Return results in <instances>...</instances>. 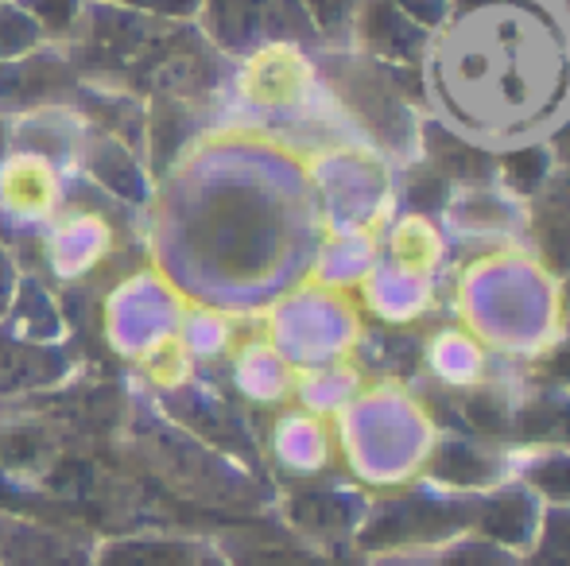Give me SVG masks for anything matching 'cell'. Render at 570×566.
Returning <instances> with one entry per match:
<instances>
[{
    "instance_id": "9",
    "label": "cell",
    "mask_w": 570,
    "mask_h": 566,
    "mask_svg": "<svg viewBox=\"0 0 570 566\" xmlns=\"http://www.w3.org/2000/svg\"><path fill=\"white\" fill-rule=\"evenodd\" d=\"M435 474L446 477V481H481V477L489 474L485 458H478V454L470 450V446H446L443 454L435 458Z\"/></svg>"
},
{
    "instance_id": "2",
    "label": "cell",
    "mask_w": 570,
    "mask_h": 566,
    "mask_svg": "<svg viewBox=\"0 0 570 566\" xmlns=\"http://www.w3.org/2000/svg\"><path fill=\"white\" fill-rule=\"evenodd\" d=\"M210 31L218 43H237L248 31H295L287 0H210Z\"/></svg>"
},
{
    "instance_id": "20",
    "label": "cell",
    "mask_w": 570,
    "mask_h": 566,
    "mask_svg": "<svg viewBox=\"0 0 570 566\" xmlns=\"http://www.w3.org/2000/svg\"><path fill=\"white\" fill-rule=\"evenodd\" d=\"M548 377L570 380V349H559V354L551 357V361H548Z\"/></svg>"
},
{
    "instance_id": "21",
    "label": "cell",
    "mask_w": 570,
    "mask_h": 566,
    "mask_svg": "<svg viewBox=\"0 0 570 566\" xmlns=\"http://www.w3.org/2000/svg\"><path fill=\"white\" fill-rule=\"evenodd\" d=\"M195 566H229L226 559H218V555H198Z\"/></svg>"
},
{
    "instance_id": "16",
    "label": "cell",
    "mask_w": 570,
    "mask_h": 566,
    "mask_svg": "<svg viewBox=\"0 0 570 566\" xmlns=\"http://www.w3.org/2000/svg\"><path fill=\"white\" fill-rule=\"evenodd\" d=\"M470 411H473V424H478L481 430H489V435H497V430L509 427V419H504V411L497 408L493 400H473V404H470Z\"/></svg>"
},
{
    "instance_id": "11",
    "label": "cell",
    "mask_w": 570,
    "mask_h": 566,
    "mask_svg": "<svg viewBox=\"0 0 570 566\" xmlns=\"http://www.w3.org/2000/svg\"><path fill=\"white\" fill-rule=\"evenodd\" d=\"M114 8H128L140 16H164V20H183V16L198 12L203 0H109Z\"/></svg>"
},
{
    "instance_id": "12",
    "label": "cell",
    "mask_w": 570,
    "mask_h": 566,
    "mask_svg": "<svg viewBox=\"0 0 570 566\" xmlns=\"http://www.w3.org/2000/svg\"><path fill=\"white\" fill-rule=\"evenodd\" d=\"M543 167H548L543 151H517V156H509V179H512V187L532 190L535 182L543 179Z\"/></svg>"
},
{
    "instance_id": "3",
    "label": "cell",
    "mask_w": 570,
    "mask_h": 566,
    "mask_svg": "<svg viewBox=\"0 0 570 566\" xmlns=\"http://www.w3.org/2000/svg\"><path fill=\"white\" fill-rule=\"evenodd\" d=\"M462 513L451 505H400L389 516L373 524L368 544H404V539H431L443 536L446 528H458Z\"/></svg>"
},
{
    "instance_id": "18",
    "label": "cell",
    "mask_w": 570,
    "mask_h": 566,
    "mask_svg": "<svg viewBox=\"0 0 570 566\" xmlns=\"http://www.w3.org/2000/svg\"><path fill=\"white\" fill-rule=\"evenodd\" d=\"M248 566H315V563L299 559L295 552H264V555H253Z\"/></svg>"
},
{
    "instance_id": "7",
    "label": "cell",
    "mask_w": 570,
    "mask_h": 566,
    "mask_svg": "<svg viewBox=\"0 0 570 566\" xmlns=\"http://www.w3.org/2000/svg\"><path fill=\"white\" fill-rule=\"evenodd\" d=\"M20 12H28L43 36L62 39L75 31L78 16H82V0H20Z\"/></svg>"
},
{
    "instance_id": "23",
    "label": "cell",
    "mask_w": 570,
    "mask_h": 566,
    "mask_svg": "<svg viewBox=\"0 0 570 566\" xmlns=\"http://www.w3.org/2000/svg\"><path fill=\"white\" fill-rule=\"evenodd\" d=\"M567 430H570V427H567Z\"/></svg>"
},
{
    "instance_id": "10",
    "label": "cell",
    "mask_w": 570,
    "mask_h": 566,
    "mask_svg": "<svg viewBox=\"0 0 570 566\" xmlns=\"http://www.w3.org/2000/svg\"><path fill=\"white\" fill-rule=\"evenodd\" d=\"M435 151H439V163H443V171H451L454 179H478V175L485 171V159H481L473 148H465V143H458V140L439 137Z\"/></svg>"
},
{
    "instance_id": "5",
    "label": "cell",
    "mask_w": 570,
    "mask_h": 566,
    "mask_svg": "<svg viewBox=\"0 0 570 566\" xmlns=\"http://www.w3.org/2000/svg\"><path fill=\"white\" fill-rule=\"evenodd\" d=\"M51 454V435L43 424H4L0 427V466L36 469Z\"/></svg>"
},
{
    "instance_id": "22",
    "label": "cell",
    "mask_w": 570,
    "mask_h": 566,
    "mask_svg": "<svg viewBox=\"0 0 570 566\" xmlns=\"http://www.w3.org/2000/svg\"><path fill=\"white\" fill-rule=\"evenodd\" d=\"M454 566V563H451ZM458 566H481L478 559H473V555H462V559H458Z\"/></svg>"
},
{
    "instance_id": "19",
    "label": "cell",
    "mask_w": 570,
    "mask_h": 566,
    "mask_svg": "<svg viewBox=\"0 0 570 566\" xmlns=\"http://www.w3.org/2000/svg\"><path fill=\"white\" fill-rule=\"evenodd\" d=\"M307 4L315 8L318 20H323L326 28H331V23L342 20V12H345V4H350V0H307Z\"/></svg>"
},
{
    "instance_id": "6",
    "label": "cell",
    "mask_w": 570,
    "mask_h": 566,
    "mask_svg": "<svg viewBox=\"0 0 570 566\" xmlns=\"http://www.w3.org/2000/svg\"><path fill=\"white\" fill-rule=\"evenodd\" d=\"M540 245L551 268H570V202L563 198H551L540 210Z\"/></svg>"
},
{
    "instance_id": "1",
    "label": "cell",
    "mask_w": 570,
    "mask_h": 566,
    "mask_svg": "<svg viewBox=\"0 0 570 566\" xmlns=\"http://www.w3.org/2000/svg\"><path fill=\"white\" fill-rule=\"evenodd\" d=\"M0 566H94V552L82 539L39 528L28 520L0 524Z\"/></svg>"
},
{
    "instance_id": "8",
    "label": "cell",
    "mask_w": 570,
    "mask_h": 566,
    "mask_svg": "<svg viewBox=\"0 0 570 566\" xmlns=\"http://www.w3.org/2000/svg\"><path fill=\"white\" fill-rule=\"evenodd\" d=\"M481 532H489L493 539H504V544H517L528 532V505L517 497H501L481 513Z\"/></svg>"
},
{
    "instance_id": "13",
    "label": "cell",
    "mask_w": 570,
    "mask_h": 566,
    "mask_svg": "<svg viewBox=\"0 0 570 566\" xmlns=\"http://www.w3.org/2000/svg\"><path fill=\"white\" fill-rule=\"evenodd\" d=\"M535 485L556 493V497H570V458H556L535 469Z\"/></svg>"
},
{
    "instance_id": "15",
    "label": "cell",
    "mask_w": 570,
    "mask_h": 566,
    "mask_svg": "<svg viewBox=\"0 0 570 566\" xmlns=\"http://www.w3.org/2000/svg\"><path fill=\"white\" fill-rule=\"evenodd\" d=\"M535 566H570V524H567V528H559L556 536L543 544Z\"/></svg>"
},
{
    "instance_id": "17",
    "label": "cell",
    "mask_w": 570,
    "mask_h": 566,
    "mask_svg": "<svg viewBox=\"0 0 570 566\" xmlns=\"http://www.w3.org/2000/svg\"><path fill=\"white\" fill-rule=\"evenodd\" d=\"M423 179H428V182H420V179H415L412 198H415V202H420V206H435L439 198H443V182H439L435 175H423Z\"/></svg>"
},
{
    "instance_id": "4",
    "label": "cell",
    "mask_w": 570,
    "mask_h": 566,
    "mask_svg": "<svg viewBox=\"0 0 570 566\" xmlns=\"http://www.w3.org/2000/svg\"><path fill=\"white\" fill-rule=\"evenodd\" d=\"M198 547L190 539H109L101 552H94V566H195Z\"/></svg>"
},
{
    "instance_id": "14",
    "label": "cell",
    "mask_w": 570,
    "mask_h": 566,
    "mask_svg": "<svg viewBox=\"0 0 570 566\" xmlns=\"http://www.w3.org/2000/svg\"><path fill=\"white\" fill-rule=\"evenodd\" d=\"M567 427V416H559L556 408H532L524 416V430L535 438H548V435H559Z\"/></svg>"
}]
</instances>
